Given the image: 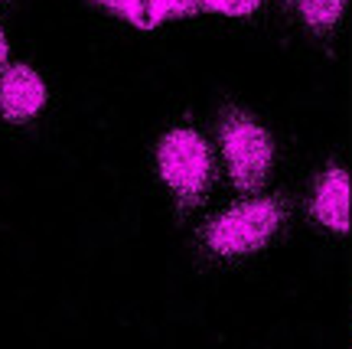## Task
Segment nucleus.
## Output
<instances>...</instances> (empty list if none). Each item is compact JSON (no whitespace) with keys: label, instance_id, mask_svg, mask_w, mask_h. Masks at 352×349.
Returning <instances> with one entry per match:
<instances>
[{"label":"nucleus","instance_id":"obj_5","mask_svg":"<svg viewBox=\"0 0 352 349\" xmlns=\"http://www.w3.org/2000/svg\"><path fill=\"white\" fill-rule=\"evenodd\" d=\"M46 101V85L30 65H13L0 78V112L7 121H30Z\"/></svg>","mask_w":352,"mask_h":349},{"label":"nucleus","instance_id":"obj_1","mask_svg":"<svg viewBox=\"0 0 352 349\" xmlns=\"http://www.w3.org/2000/svg\"><path fill=\"white\" fill-rule=\"evenodd\" d=\"M280 222H284V202L274 196L239 202L206 225L202 242L219 258H241L264 248L277 235Z\"/></svg>","mask_w":352,"mask_h":349},{"label":"nucleus","instance_id":"obj_2","mask_svg":"<svg viewBox=\"0 0 352 349\" xmlns=\"http://www.w3.org/2000/svg\"><path fill=\"white\" fill-rule=\"evenodd\" d=\"M157 167L179 202V212L199 209L212 176V157L199 131L192 127H173L157 144Z\"/></svg>","mask_w":352,"mask_h":349},{"label":"nucleus","instance_id":"obj_6","mask_svg":"<svg viewBox=\"0 0 352 349\" xmlns=\"http://www.w3.org/2000/svg\"><path fill=\"white\" fill-rule=\"evenodd\" d=\"M101 7L121 13L140 30H153L160 20L170 17H186V13L199 10V0H98Z\"/></svg>","mask_w":352,"mask_h":349},{"label":"nucleus","instance_id":"obj_9","mask_svg":"<svg viewBox=\"0 0 352 349\" xmlns=\"http://www.w3.org/2000/svg\"><path fill=\"white\" fill-rule=\"evenodd\" d=\"M7 59V36H3V30H0V65Z\"/></svg>","mask_w":352,"mask_h":349},{"label":"nucleus","instance_id":"obj_8","mask_svg":"<svg viewBox=\"0 0 352 349\" xmlns=\"http://www.w3.org/2000/svg\"><path fill=\"white\" fill-rule=\"evenodd\" d=\"M261 0H199V7L206 10H215V13H228V17H245L252 13Z\"/></svg>","mask_w":352,"mask_h":349},{"label":"nucleus","instance_id":"obj_7","mask_svg":"<svg viewBox=\"0 0 352 349\" xmlns=\"http://www.w3.org/2000/svg\"><path fill=\"white\" fill-rule=\"evenodd\" d=\"M300 7L303 23L316 30V33H327L333 26L340 23L342 10H346V0H297Z\"/></svg>","mask_w":352,"mask_h":349},{"label":"nucleus","instance_id":"obj_3","mask_svg":"<svg viewBox=\"0 0 352 349\" xmlns=\"http://www.w3.org/2000/svg\"><path fill=\"white\" fill-rule=\"evenodd\" d=\"M219 144L228 160L232 183L245 193L261 189L271 173V163H274L271 134L241 108H226L222 121H219Z\"/></svg>","mask_w":352,"mask_h":349},{"label":"nucleus","instance_id":"obj_4","mask_svg":"<svg viewBox=\"0 0 352 349\" xmlns=\"http://www.w3.org/2000/svg\"><path fill=\"white\" fill-rule=\"evenodd\" d=\"M314 219L323 229L346 235L349 232V173L342 167H327L314 189Z\"/></svg>","mask_w":352,"mask_h":349}]
</instances>
